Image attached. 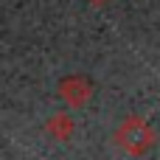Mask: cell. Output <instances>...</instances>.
Masks as SVG:
<instances>
[{"label": "cell", "instance_id": "cell-1", "mask_svg": "<svg viewBox=\"0 0 160 160\" xmlns=\"http://www.w3.org/2000/svg\"><path fill=\"white\" fill-rule=\"evenodd\" d=\"M115 143H118L127 155L141 158V155H146V152L152 149V143H155V129L149 127L146 118H141V115H127V118L121 121V127L115 129Z\"/></svg>", "mask_w": 160, "mask_h": 160}, {"label": "cell", "instance_id": "cell-2", "mask_svg": "<svg viewBox=\"0 0 160 160\" xmlns=\"http://www.w3.org/2000/svg\"><path fill=\"white\" fill-rule=\"evenodd\" d=\"M59 98L68 104V107H84L90 98H93V82L87 76H65L59 82Z\"/></svg>", "mask_w": 160, "mask_h": 160}, {"label": "cell", "instance_id": "cell-3", "mask_svg": "<svg viewBox=\"0 0 160 160\" xmlns=\"http://www.w3.org/2000/svg\"><path fill=\"white\" fill-rule=\"evenodd\" d=\"M45 129H48L51 138H56V141H68V138L73 135V118H70L68 112H53V115L45 121Z\"/></svg>", "mask_w": 160, "mask_h": 160}, {"label": "cell", "instance_id": "cell-4", "mask_svg": "<svg viewBox=\"0 0 160 160\" xmlns=\"http://www.w3.org/2000/svg\"><path fill=\"white\" fill-rule=\"evenodd\" d=\"M93 6H104V3H110V0H90Z\"/></svg>", "mask_w": 160, "mask_h": 160}]
</instances>
